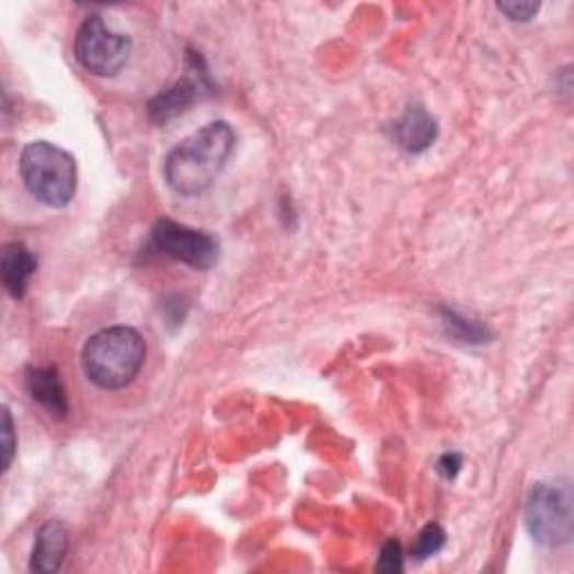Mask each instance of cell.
Listing matches in <instances>:
<instances>
[{
    "label": "cell",
    "instance_id": "16",
    "mask_svg": "<svg viewBox=\"0 0 574 574\" xmlns=\"http://www.w3.org/2000/svg\"><path fill=\"white\" fill-rule=\"evenodd\" d=\"M460 456H456V454H447V456H443V460L438 462V469H440V473L445 475V478H454L458 471H460Z\"/></svg>",
    "mask_w": 574,
    "mask_h": 574
},
{
    "label": "cell",
    "instance_id": "8",
    "mask_svg": "<svg viewBox=\"0 0 574 574\" xmlns=\"http://www.w3.org/2000/svg\"><path fill=\"white\" fill-rule=\"evenodd\" d=\"M395 137L404 151L422 153L436 141L438 122L431 117L422 106H411L398 122Z\"/></svg>",
    "mask_w": 574,
    "mask_h": 574
},
{
    "label": "cell",
    "instance_id": "6",
    "mask_svg": "<svg viewBox=\"0 0 574 574\" xmlns=\"http://www.w3.org/2000/svg\"><path fill=\"white\" fill-rule=\"evenodd\" d=\"M153 245L162 256L184 263L194 269H209L218 263L220 245L209 231L160 220L153 229Z\"/></svg>",
    "mask_w": 574,
    "mask_h": 574
},
{
    "label": "cell",
    "instance_id": "9",
    "mask_svg": "<svg viewBox=\"0 0 574 574\" xmlns=\"http://www.w3.org/2000/svg\"><path fill=\"white\" fill-rule=\"evenodd\" d=\"M36 267L38 259L25 243H10L3 250V256H0V272H3V283L14 299L25 297L27 283Z\"/></svg>",
    "mask_w": 574,
    "mask_h": 574
},
{
    "label": "cell",
    "instance_id": "2",
    "mask_svg": "<svg viewBox=\"0 0 574 574\" xmlns=\"http://www.w3.org/2000/svg\"><path fill=\"white\" fill-rule=\"evenodd\" d=\"M144 359H147V344L130 325H113L94 332L81 353L85 377L104 391H119L133 384Z\"/></svg>",
    "mask_w": 574,
    "mask_h": 574
},
{
    "label": "cell",
    "instance_id": "13",
    "mask_svg": "<svg viewBox=\"0 0 574 574\" xmlns=\"http://www.w3.org/2000/svg\"><path fill=\"white\" fill-rule=\"evenodd\" d=\"M402 567H404L402 546L398 541H389L379 552L377 570H381V572H402Z\"/></svg>",
    "mask_w": 574,
    "mask_h": 574
},
{
    "label": "cell",
    "instance_id": "15",
    "mask_svg": "<svg viewBox=\"0 0 574 574\" xmlns=\"http://www.w3.org/2000/svg\"><path fill=\"white\" fill-rule=\"evenodd\" d=\"M498 10L505 16H509L512 21H530L541 10V5L539 3H501Z\"/></svg>",
    "mask_w": 574,
    "mask_h": 574
},
{
    "label": "cell",
    "instance_id": "4",
    "mask_svg": "<svg viewBox=\"0 0 574 574\" xmlns=\"http://www.w3.org/2000/svg\"><path fill=\"white\" fill-rule=\"evenodd\" d=\"M525 523H528V530L537 543L548 548L567 546L574 532L570 483L552 481L535 485L528 505H525Z\"/></svg>",
    "mask_w": 574,
    "mask_h": 574
},
{
    "label": "cell",
    "instance_id": "10",
    "mask_svg": "<svg viewBox=\"0 0 574 574\" xmlns=\"http://www.w3.org/2000/svg\"><path fill=\"white\" fill-rule=\"evenodd\" d=\"M27 391L34 402H38L53 417H66L68 398L59 379L57 368H32L27 372Z\"/></svg>",
    "mask_w": 574,
    "mask_h": 574
},
{
    "label": "cell",
    "instance_id": "12",
    "mask_svg": "<svg viewBox=\"0 0 574 574\" xmlns=\"http://www.w3.org/2000/svg\"><path fill=\"white\" fill-rule=\"evenodd\" d=\"M445 543H447V535H445V530L440 528V525L431 523V525H426V528L417 535V539H415L411 552H413L415 559L422 561V559H428V556L438 554V552L445 548Z\"/></svg>",
    "mask_w": 574,
    "mask_h": 574
},
{
    "label": "cell",
    "instance_id": "11",
    "mask_svg": "<svg viewBox=\"0 0 574 574\" xmlns=\"http://www.w3.org/2000/svg\"><path fill=\"white\" fill-rule=\"evenodd\" d=\"M196 85L191 81H177L167 92L158 94V97L149 106V115L156 124H167L188 111V106L196 102Z\"/></svg>",
    "mask_w": 574,
    "mask_h": 574
},
{
    "label": "cell",
    "instance_id": "3",
    "mask_svg": "<svg viewBox=\"0 0 574 574\" xmlns=\"http://www.w3.org/2000/svg\"><path fill=\"white\" fill-rule=\"evenodd\" d=\"M21 177L30 194L47 207H68L77 194V162L50 141L27 144L21 153Z\"/></svg>",
    "mask_w": 574,
    "mask_h": 574
},
{
    "label": "cell",
    "instance_id": "7",
    "mask_svg": "<svg viewBox=\"0 0 574 574\" xmlns=\"http://www.w3.org/2000/svg\"><path fill=\"white\" fill-rule=\"evenodd\" d=\"M70 548V535L61 520H47L36 535L32 563L34 572H57Z\"/></svg>",
    "mask_w": 574,
    "mask_h": 574
},
{
    "label": "cell",
    "instance_id": "14",
    "mask_svg": "<svg viewBox=\"0 0 574 574\" xmlns=\"http://www.w3.org/2000/svg\"><path fill=\"white\" fill-rule=\"evenodd\" d=\"M14 451H16V438H14V422H12V413L10 409L5 406L3 409V454H5V460H3V469L8 471L12 467V460H14Z\"/></svg>",
    "mask_w": 574,
    "mask_h": 574
},
{
    "label": "cell",
    "instance_id": "5",
    "mask_svg": "<svg viewBox=\"0 0 574 574\" xmlns=\"http://www.w3.org/2000/svg\"><path fill=\"white\" fill-rule=\"evenodd\" d=\"M133 53V43L106 25L102 16H88L74 38L77 61L94 77H115L124 70Z\"/></svg>",
    "mask_w": 574,
    "mask_h": 574
},
{
    "label": "cell",
    "instance_id": "1",
    "mask_svg": "<svg viewBox=\"0 0 574 574\" xmlns=\"http://www.w3.org/2000/svg\"><path fill=\"white\" fill-rule=\"evenodd\" d=\"M236 149V133L227 122H211L184 137L164 160V180L184 198H194L218 180Z\"/></svg>",
    "mask_w": 574,
    "mask_h": 574
}]
</instances>
